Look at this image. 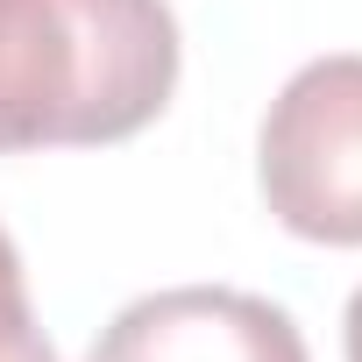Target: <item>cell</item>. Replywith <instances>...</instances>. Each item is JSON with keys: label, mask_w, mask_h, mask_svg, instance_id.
I'll use <instances>...</instances> for the list:
<instances>
[{"label": "cell", "mask_w": 362, "mask_h": 362, "mask_svg": "<svg viewBox=\"0 0 362 362\" xmlns=\"http://www.w3.org/2000/svg\"><path fill=\"white\" fill-rule=\"evenodd\" d=\"M86 362H313L284 305L235 284H170L128 298Z\"/></svg>", "instance_id": "3957f363"}, {"label": "cell", "mask_w": 362, "mask_h": 362, "mask_svg": "<svg viewBox=\"0 0 362 362\" xmlns=\"http://www.w3.org/2000/svg\"><path fill=\"white\" fill-rule=\"evenodd\" d=\"M0 362H57L36 305H29V277H22V249L0 228Z\"/></svg>", "instance_id": "277c9868"}, {"label": "cell", "mask_w": 362, "mask_h": 362, "mask_svg": "<svg viewBox=\"0 0 362 362\" xmlns=\"http://www.w3.org/2000/svg\"><path fill=\"white\" fill-rule=\"evenodd\" d=\"M256 185L284 235L313 249H362V50L298 64L263 128Z\"/></svg>", "instance_id": "7a4b0ae2"}, {"label": "cell", "mask_w": 362, "mask_h": 362, "mask_svg": "<svg viewBox=\"0 0 362 362\" xmlns=\"http://www.w3.org/2000/svg\"><path fill=\"white\" fill-rule=\"evenodd\" d=\"M341 355L362 362V284L348 291V313H341Z\"/></svg>", "instance_id": "5b68a950"}, {"label": "cell", "mask_w": 362, "mask_h": 362, "mask_svg": "<svg viewBox=\"0 0 362 362\" xmlns=\"http://www.w3.org/2000/svg\"><path fill=\"white\" fill-rule=\"evenodd\" d=\"M177 64L170 0H0V156L142 135Z\"/></svg>", "instance_id": "6da1fadb"}]
</instances>
